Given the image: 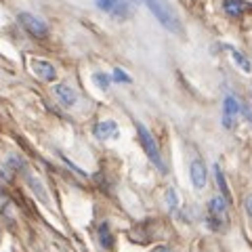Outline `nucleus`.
<instances>
[{
  "label": "nucleus",
  "mask_w": 252,
  "mask_h": 252,
  "mask_svg": "<svg viewBox=\"0 0 252 252\" xmlns=\"http://www.w3.org/2000/svg\"><path fill=\"white\" fill-rule=\"evenodd\" d=\"M143 2L147 4V9L154 13V17L168 32H172V34H183V26H181L179 15L175 13V9H172L166 0H143Z\"/></svg>",
  "instance_id": "1"
},
{
  "label": "nucleus",
  "mask_w": 252,
  "mask_h": 252,
  "mask_svg": "<svg viewBox=\"0 0 252 252\" xmlns=\"http://www.w3.org/2000/svg\"><path fill=\"white\" fill-rule=\"evenodd\" d=\"M137 132H139V141H141V145H143V152L147 154L149 160H152V164H154V166H156L158 170H160V172H166V164H164V160H162L160 147H158L156 139H154L152 132H149V128H147L145 124L137 122Z\"/></svg>",
  "instance_id": "2"
},
{
  "label": "nucleus",
  "mask_w": 252,
  "mask_h": 252,
  "mask_svg": "<svg viewBox=\"0 0 252 252\" xmlns=\"http://www.w3.org/2000/svg\"><path fill=\"white\" fill-rule=\"evenodd\" d=\"M227 202L223 195H215L208 202V212H210V227L212 229H220L223 225H227Z\"/></svg>",
  "instance_id": "3"
},
{
  "label": "nucleus",
  "mask_w": 252,
  "mask_h": 252,
  "mask_svg": "<svg viewBox=\"0 0 252 252\" xmlns=\"http://www.w3.org/2000/svg\"><path fill=\"white\" fill-rule=\"evenodd\" d=\"M19 23L26 28L28 34L34 36V38H46L49 36V28H46V23L40 17L32 15V13H19Z\"/></svg>",
  "instance_id": "4"
},
{
  "label": "nucleus",
  "mask_w": 252,
  "mask_h": 252,
  "mask_svg": "<svg viewBox=\"0 0 252 252\" xmlns=\"http://www.w3.org/2000/svg\"><path fill=\"white\" fill-rule=\"evenodd\" d=\"M94 4L103 13L112 15V17H118V19H126L130 15L128 0H94Z\"/></svg>",
  "instance_id": "5"
},
{
  "label": "nucleus",
  "mask_w": 252,
  "mask_h": 252,
  "mask_svg": "<svg viewBox=\"0 0 252 252\" xmlns=\"http://www.w3.org/2000/svg\"><path fill=\"white\" fill-rule=\"evenodd\" d=\"M240 112H242V105L238 103V99L233 94H227L223 101V126L225 128H233Z\"/></svg>",
  "instance_id": "6"
},
{
  "label": "nucleus",
  "mask_w": 252,
  "mask_h": 252,
  "mask_svg": "<svg viewBox=\"0 0 252 252\" xmlns=\"http://www.w3.org/2000/svg\"><path fill=\"white\" fill-rule=\"evenodd\" d=\"M30 69L44 82H53L55 78H57V69H55L53 63H49L46 59H34L32 57L30 59Z\"/></svg>",
  "instance_id": "7"
},
{
  "label": "nucleus",
  "mask_w": 252,
  "mask_h": 252,
  "mask_svg": "<svg viewBox=\"0 0 252 252\" xmlns=\"http://www.w3.org/2000/svg\"><path fill=\"white\" fill-rule=\"evenodd\" d=\"M189 177H191V183L195 189H204L206 185V179H208V172H206V166H204V162L200 158H195L191 162V166H189Z\"/></svg>",
  "instance_id": "8"
},
{
  "label": "nucleus",
  "mask_w": 252,
  "mask_h": 252,
  "mask_svg": "<svg viewBox=\"0 0 252 252\" xmlns=\"http://www.w3.org/2000/svg\"><path fill=\"white\" fill-rule=\"evenodd\" d=\"M53 93H55V97H57V101H59L63 107H74L78 103L76 91L72 89V86H67V84H57L53 89Z\"/></svg>",
  "instance_id": "9"
},
{
  "label": "nucleus",
  "mask_w": 252,
  "mask_h": 252,
  "mask_svg": "<svg viewBox=\"0 0 252 252\" xmlns=\"http://www.w3.org/2000/svg\"><path fill=\"white\" fill-rule=\"evenodd\" d=\"M120 135V128L114 120H103L94 126V137L101 139V141H107V139H116Z\"/></svg>",
  "instance_id": "10"
},
{
  "label": "nucleus",
  "mask_w": 252,
  "mask_h": 252,
  "mask_svg": "<svg viewBox=\"0 0 252 252\" xmlns=\"http://www.w3.org/2000/svg\"><path fill=\"white\" fill-rule=\"evenodd\" d=\"M223 11L229 17H242L244 13L252 11V4L246 0H223Z\"/></svg>",
  "instance_id": "11"
},
{
  "label": "nucleus",
  "mask_w": 252,
  "mask_h": 252,
  "mask_svg": "<svg viewBox=\"0 0 252 252\" xmlns=\"http://www.w3.org/2000/svg\"><path fill=\"white\" fill-rule=\"evenodd\" d=\"M97 238H99V244L103 246L105 250H109L114 246V238H112V231H109V225L103 223L99 227V231H97Z\"/></svg>",
  "instance_id": "12"
},
{
  "label": "nucleus",
  "mask_w": 252,
  "mask_h": 252,
  "mask_svg": "<svg viewBox=\"0 0 252 252\" xmlns=\"http://www.w3.org/2000/svg\"><path fill=\"white\" fill-rule=\"evenodd\" d=\"M229 51H231V57H233V61L238 63V67L242 69V72H246V74H250L252 72V63H250V59L246 57V55H242L240 51H235V49H231L229 46Z\"/></svg>",
  "instance_id": "13"
},
{
  "label": "nucleus",
  "mask_w": 252,
  "mask_h": 252,
  "mask_svg": "<svg viewBox=\"0 0 252 252\" xmlns=\"http://www.w3.org/2000/svg\"><path fill=\"white\" fill-rule=\"evenodd\" d=\"M28 183H30V187H32V191H34L42 202H49V193L44 191V187H42V183H40V179H36V177L28 175Z\"/></svg>",
  "instance_id": "14"
},
{
  "label": "nucleus",
  "mask_w": 252,
  "mask_h": 252,
  "mask_svg": "<svg viewBox=\"0 0 252 252\" xmlns=\"http://www.w3.org/2000/svg\"><path fill=\"white\" fill-rule=\"evenodd\" d=\"M215 177H217V183H219V189H220V193H223V198L227 202H231V193H229V187H227V181L223 177V172H220L219 166H215Z\"/></svg>",
  "instance_id": "15"
},
{
  "label": "nucleus",
  "mask_w": 252,
  "mask_h": 252,
  "mask_svg": "<svg viewBox=\"0 0 252 252\" xmlns=\"http://www.w3.org/2000/svg\"><path fill=\"white\" fill-rule=\"evenodd\" d=\"M93 82L99 86L101 91H107L109 89V76H105V74H101V72H97L93 76Z\"/></svg>",
  "instance_id": "16"
},
{
  "label": "nucleus",
  "mask_w": 252,
  "mask_h": 252,
  "mask_svg": "<svg viewBox=\"0 0 252 252\" xmlns=\"http://www.w3.org/2000/svg\"><path fill=\"white\" fill-rule=\"evenodd\" d=\"M114 80L116 82H122V84H128L130 82V76H126L122 69H114Z\"/></svg>",
  "instance_id": "17"
},
{
  "label": "nucleus",
  "mask_w": 252,
  "mask_h": 252,
  "mask_svg": "<svg viewBox=\"0 0 252 252\" xmlns=\"http://www.w3.org/2000/svg\"><path fill=\"white\" fill-rule=\"evenodd\" d=\"M166 202H168L170 208L177 206V193H175V189H168V191H166Z\"/></svg>",
  "instance_id": "18"
},
{
  "label": "nucleus",
  "mask_w": 252,
  "mask_h": 252,
  "mask_svg": "<svg viewBox=\"0 0 252 252\" xmlns=\"http://www.w3.org/2000/svg\"><path fill=\"white\" fill-rule=\"evenodd\" d=\"M242 114H244V116H246V118H248V120H250V124H252V112H250V109H248L246 105H242Z\"/></svg>",
  "instance_id": "19"
},
{
  "label": "nucleus",
  "mask_w": 252,
  "mask_h": 252,
  "mask_svg": "<svg viewBox=\"0 0 252 252\" xmlns=\"http://www.w3.org/2000/svg\"><path fill=\"white\" fill-rule=\"evenodd\" d=\"M246 208H248V215L252 217V200H248V204H246Z\"/></svg>",
  "instance_id": "20"
},
{
  "label": "nucleus",
  "mask_w": 252,
  "mask_h": 252,
  "mask_svg": "<svg viewBox=\"0 0 252 252\" xmlns=\"http://www.w3.org/2000/svg\"><path fill=\"white\" fill-rule=\"evenodd\" d=\"M154 252H170V250H168V248H164V246H160V248H156Z\"/></svg>",
  "instance_id": "21"
}]
</instances>
